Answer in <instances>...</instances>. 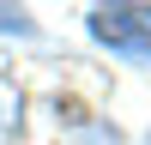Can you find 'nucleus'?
Here are the masks:
<instances>
[{"mask_svg":"<svg viewBox=\"0 0 151 145\" xmlns=\"http://www.w3.org/2000/svg\"><path fill=\"white\" fill-rule=\"evenodd\" d=\"M91 36L121 55L151 60V6H97L91 12Z\"/></svg>","mask_w":151,"mask_h":145,"instance_id":"1","label":"nucleus"},{"mask_svg":"<svg viewBox=\"0 0 151 145\" xmlns=\"http://www.w3.org/2000/svg\"><path fill=\"white\" fill-rule=\"evenodd\" d=\"M0 30H30V18H24L18 6H0Z\"/></svg>","mask_w":151,"mask_h":145,"instance_id":"2","label":"nucleus"}]
</instances>
